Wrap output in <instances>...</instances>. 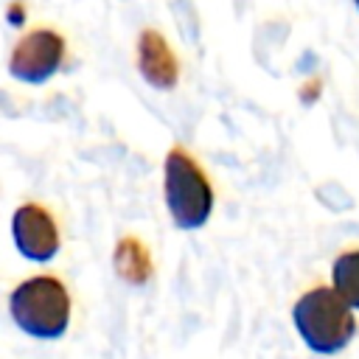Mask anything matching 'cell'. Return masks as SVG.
Returning a JSON list of instances; mask_svg holds the SVG:
<instances>
[{"label":"cell","mask_w":359,"mask_h":359,"mask_svg":"<svg viewBox=\"0 0 359 359\" xmlns=\"http://www.w3.org/2000/svg\"><path fill=\"white\" fill-rule=\"evenodd\" d=\"M353 3H356V6H359V0H353Z\"/></svg>","instance_id":"obj_8"},{"label":"cell","mask_w":359,"mask_h":359,"mask_svg":"<svg viewBox=\"0 0 359 359\" xmlns=\"http://www.w3.org/2000/svg\"><path fill=\"white\" fill-rule=\"evenodd\" d=\"M11 236L22 258L45 264L59 252V230L48 210L39 205H22L14 210Z\"/></svg>","instance_id":"obj_5"},{"label":"cell","mask_w":359,"mask_h":359,"mask_svg":"<svg viewBox=\"0 0 359 359\" xmlns=\"http://www.w3.org/2000/svg\"><path fill=\"white\" fill-rule=\"evenodd\" d=\"M165 205L177 227L196 230L213 210V188L188 151L171 149L165 157Z\"/></svg>","instance_id":"obj_3"},{"label":"cell","mask_w":359,"mask_h":359,"mask_svg":"<svg viewBox=\"0 0 359 359\" xmlns=\"http://www.w3.org/2000/svg\"><path fill=\"white\" fill-rule=\"evenodd\" d=\"M62 56H65L62 36L50 28H36L17 42V48L8 59V70L20 81L42 84L59 70Z\"/></svg>","instance_id":"obj_4"},{"label":"cell","mask_w":359,"mask_h":359,"mask_svg":"<svg viewBox=\"0 0 359 359\" xmlns=\"http://www.w3.org/2000/svg\"><path fill=\"white\" fill-rule=\"evenodd\" d=\"M292 323L300 334V339L323 356L339 353L356 334V320L351 314V306L325 286H317L306 292L294 309H292Z\"/></svg>","instance_id":"obj_1"},{"label":"cell","mask_w":359,"mask_h":359,"mask_svg":"<svg viewBox=\"0 0 359 359\" xmlns=\"http://www.w3.org/2000/svg\"><path fill=\"white\" fill-rule=\"evenodd\" d=\"M8 311L11 320L17 323L20 331L36 339H56L67 331L70 323V297L67 289L50 278V275H36L22 280L11 297H8Z\"/></svg>","instance_id":"obj_2"},{"label":"cell","mask_w":359,"mask_h":359,"mask_svg":"<svg viewBox=\"0 0 359 359\" xmlns=\"http://www.w3.org/2000/svg\"><path fill=\"white\" fill-rule=\"evenodd\" d=\"M331 283L334 292L353 309H359V250L337 255L331 266Z\"/></svg>","instance_id":"obj_7"},{"label":"cell","mask_w":359,"mask_h":359,"mask_svg":"<svg viewBox=\"0 0 359 359\" xmlns=\"http://www.w3.org/2000/svg\"><path fill=\"white\" fill-rule=\"evenodd\" d=\"M137 65L149 84L154 87H174L177 84V59L168 50L165 39L157 31H143L137 42Z\"/></svg>","instance_id":"obj_6"}]
</instances>
